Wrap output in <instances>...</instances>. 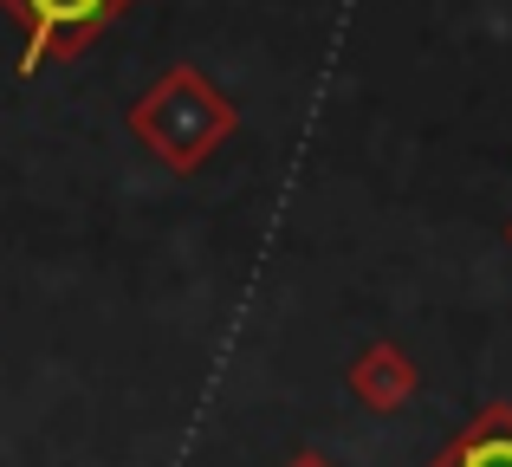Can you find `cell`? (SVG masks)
Here are the masks:
<instances>
[{"label":"cell","instance_id":"8992f818","mask_svg":"<svg viewBox=\"0 0 512 467\" xmlns=\"http://www.w3.org/2000/svg\"><path fill=\"white\" fill-rule=\"evenodd\" d=\"M506 247H512V221H506Z\"/></svg>","mask_w":512,"mask_h":467},{"label":"cell","instance_id":"277c9868","mask_svg":"<svg viewBox=\"0 0 512 467\" xmlns=\"http://www.w3.org/2000/svg\"><path fill=\"white\" fill-rule=\"evenodd\" d=\"M428 467H512V403L480 409Z\"/></svg>","mask_w":512,"mask_h":467},{"label":"cell","instance_id":"5b68a950","mask_svg":"<svg viewBox=\"0 0 512 467\" xmlns=\"http://www.w3.org/2000/svg\"><path fill=\"white\" fill-rule=\"evenodd\" d=\"M286 467H338V461H331V455H318V448H305V455H292Z\"/></svg>","mask_w":512,"mask_h":467},{"label":"cell","instance_id":"3957f363","mask_svg":"<svg viewBox=\"0 0 512 467\" xmlns=\"http://www.w3.org/2000/svg\"><path fill=\"white\" fill-rule=\"evenodd\" d=\"M415 390H422V370H415V357L402 351V344L376 338L357 351V364H350V396H357L370 416H396L402 403H415Z\"/></svg>","mask_w":512,"mask_h":467},{"label":"cell","instance_id":"6da1fadb","mask_svg":"<svg viewBox=\"0 0 512 467\" xmlns=\"http://www.w3.org/2000/svg\"><path fill=\"white\" fill-rule=\"evenodd\" d=\"M240 130V111L208 72L195 65H169L137 104H130V137L175 176H195L214 150Z\"/></svg>","mask_w":512,"mask_h":467},{"label":"cell","instance_id":"7a4b0ae2","mask_svg":"<svg viewBox=\"0 0 512 467\" xmlns=\"http://www.w3.org/2000/svg\"><path fill=\"white\" fill-rule=\"evenodd\" d=\"M124 7H137V0H0V13L20 20L26 33L20 72H39L46 59H78Z\"/></svg>","mask_w":512,"mask_h":467}]
</instances>
